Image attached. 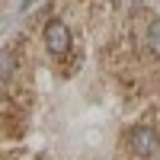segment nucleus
Returning a JSON list of instances; mask_svg holds the SVG:
<instances>
[{"mask_svg":"<svg viewBox=\"0 0 160 160\" xmlns=\"http://www.w3.org/2000/svg\"><path fill=\"white\" fill-rule=\"evenodd\" d=\"M45 48L51 51V55H64V51L71 48V29L64 22H48L45 26Z\"/></svg>","mask_w":160,"mask_h":160,"instance_id":"1","label":"nucleus"},{"mask_svg":"<svg viewBox=\"0 0 160 160\" xmlns=\"http://www.w3.org/2000/svg\"><path fill=\"white\" fill-rule=\"evenodd\" d=\"M157 135H154V128H135L131 131V148H135V154H141V157H151L154 151H157Z\"/></svg>","mask_w":160,"mask_h":160,"instance_id":"2","label":"nucleus"},{"mask_svg":"<svg viewBox=\"0 0 160 160\" xmlns=\"http://www.w3.org/2000/svg\"><path fill=\"white\" fill-rule=\"evenodd\" d=\"M148 48H151V55L160 58V19H154L148 26Z\"/></svg>","mask_w":160,"mask_h":160,"instance_id":"3","label":"nucleus"},{"mask_svg":"<svg viewBox=\"0 0 160 160\" xmlns=\"http://www.w3.org/2000/svg\"><path fill=\"white\" fill-rule=\"evenodd\" d=\"M0 71H3V80H13V71H16V64H13V51H3V55H0Z\"/></svg>","mask_w":160,"mask_h":160,"instance_id":"4","label":"nucleus"},{"mask_svg":"<svg viewBox=\"0 0 160 160\" xmlns=\"http://www.w3.org/2000/svg\"><path fill=\"white\" fill-rule=\"evenodd\" d=\"M125 3H128L131 10H138V7H141V0H125Z\"/></svg>","mask_w":160,"mask_h":160,"instance_id":"5","label":"nucleus"},{"mask_svg":"<svg viewBox=\"0 0 160 160\" xmlns=\"http://www.w3.org/2000/svg\"><path fill=\"white\" fill-rule=\"evenodd\" d=\"M32 3H35V0H22V10H26V7H32Z\"/></svg>","mask_w":160,"mask_h":160,"instance_id":"6","label":"nucleus"}]
</instances>
